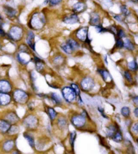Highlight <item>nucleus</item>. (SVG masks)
Segmentation results:
<instances>
[{
  "label": "nucleus",
  "mask_w": 138,
  "mask_h": 154,
  "mask_svg": "<svg viewBox=\"0 0 138 154\" xmlns=\"http://www.w3.org/2000/svg\"><path fill=\"white\" fill-rule=\"evenodd\" d=\"M46 17L42 12H35L33 14L28 22L30 28L34 30H40L46 24Z\"/></svg>",
  "instance_id": "obj_1"
},
{
  "label": "nucleus",
  "mask_w": 138,
  "mask_h": 154,
  "mask_svg": "<svg viewBox=\"0 0 138 154\" xmlns=\"http://www.w3.org/2000/svg\"><path fill=\"white\" fill-rule=\"evenodd\" d=\"M61 92L64 99L67 103H73L77 100V95L71 86H65Z\"/></svg>",
  "instance_id": "obj_2"
},
{
  "label": "nucleus",
  "mask_w": 138,
  "mask_h": 154,
  "mask_svg": "<svg viewBox=\"0 0 138 154\" xmlns=\"http://www.w3.org/2000/svg\"><path fill=\"white\" fill-rule=\"evenodd\" d=\"M12 98L16 103L23 105L28 102L29 99V95L25 91L20 90V89H16L13 92Z\"/></svg>",
  "instance_id": "obj_3"
},
{
  "label": "nucleus",
  "mask_w": 138,
  "mask_h": 154,
  "mask_svg": "<svg viewBox=\"0 0 138 154\" xmlns=\"http://www.w3.org/2000/svg\"><path fill=\"white\" fill-rule=\"evenodd\" d=\"M8 36L12 40L18 42L22 39L23 36V30L20 26H13L9 29L8 33Z\"/></svg>",
  "instance_id": "obj_4"
},
{
  "label": "nucleus",
  "mask_w": 138,
  "mask_h": 154,
  "mask_svg": "<svg viewBox=\"0 0 138 154\" xmlns=\"http://www.w3.org/2000/svg\"><path fill=\"white\" fill-rule=\"evenodd\" d=\"M95 81L92 77H85L81 81V88L84 92H90L95 86Z\"/></svg>",
  "instance_id": "obj_5"
},
{
  "label": "nucleus",
  "mask_w": 138,
  "mask_h": 154,
  "mask_svg": "<svg viewBox=\"0 0 138 154\" xmlns=\"http://www.w3.org/2000/svg\"><path fill=\"white\" fill-rule=\"evenodd\" d=\"M23 124L28 129H34L36 128L38 125L37 117L33 114L28 115L24 119Z\"/></svg>",
  "instance_id": "obj_6"
},
{
  "label": "nucleus",
  "mask_w": 138,
  "mask_h": 154,
  "mask_svg": "<svg viewBox=\"0 0 138 154\" xmlns=\"http://www.w3.org/2000/svg\"><path fill=\"white\" fill-rule=\"evenodd\" d=\"M86 119L87 117L83 116L82 114H77L74 115L71 117L70 122L75 128H81L85 126L86 124Z\"/></svg>",
  "instance_id": "obj_7"
},
{
  "label": "nucleus",
  "mask_w": 138,
  "mask_h": 154,
  "mask_svg": "<svg viewBox=\"0 0 138 154\" xmlns=\"http://www.w3.org/2000/svg\"><path fill=\"white\" fill-rule=\"evenodd\" d=\"M88 29L87 26H81L76 31L75 36L76 38L80 42H87L89 41L88 39Z\"/></svg>",
  "instance_id": "obj_8"
},
{
  "label": "nucleus",
  "mask_w": 138,
  "mask_h": 154,
  "mask_svg": "<svg viewBox=\"0 0 138 154\" xmlns=\"http://www.w3.org/2000/svg\"><path fill=\"white\" fill-rule=\"evenodd\" d=\"M12 90V86L7 79H0V92L9 93Z\"/></svg>",
  "instance_id": "obj_9"
},
{
  "label": "nucleus",
  "mask_w": 138,
  "mask_h": 154,
  "mask_svg": "<svg viewBox=\"0 0 138 154\" xmlns=\"http://www.w3.org/2000/svg\"><path fill=\"white\" fill-rule=\"evenodd\" d=\"M63 22L68 25H74L79 23V18L77 14L73 13L65 16L63 18Z\"/></svg>",
  "instance_id": "obj_10"
},
{
  "label": "nucleus",
  "mask_w": 138,
  "mask_h": 154,
  "mask_svg": "<svg viewBox=\"0 0 138 154\" xmlns=\"http://www.w3.org/2000/svg\"><path fill=\"white\" fill-rule=\"evenodd\" d=\"M4 119L6 120V121H8L12 125L16 124L17 122H19V117L18 115L14 111H9L8 114H6L5 115Z\"/></svg>",
  "instance_id": "obj_11"
},
{
  "label": "nucleus",
  "mask_w": 138,
  "mask_h": 154,
  "mask_svg": "<svg viewBox=\"0 0 138 154\" xmlns=\"http://www.w3.org/2000/svg\"><path fill=\"white\" fill-rule=\"evenodd\" d=\"M16 58H17L18 61L22 65H27L28 62L30 61V56L28 52H20L16 55Z\"/></svg>",
  "instance_id": "obj_12"
},
{
  "label": "nucleus",
  "mask_w": 138,
  "mask_h": 154,
  "mask_svg": "<svg viewBox=\"0 0 138 154\" xmlns=\"http://www.w3.org/2000/svg\"><path fill=\"white\" fill-rule=\"evenodd\" d=\"M12 97L9 93L0 92V106H7L10 104Z\"/></svg>",
  "instance_id": "obj_13"
},
{
  "label": "nucleus",
  "mask_w": 138,
  "mask_h": 154,
  "mask_svg": "<svg viewBox=\"0 0 138 154\" xmlns=\"http://www.w3.org/2000/svg\"><path fill=\"white\" fill-rule=\"evenodd\" d=\"M27 44L28 46L33 51H35V35L32 31H28L27 35Z\"/></svg>",
  "instance_id": "obj_14"
},
{
  "label": "nucleus",
  "mask_w": 138,
  "mask_h": 154,
  "mask_svg": "<svg viewBox=\"0 0 138 154\" xmlns=\"http://www.w3.org/2000/svg\"><path fill=\"white\" fill-rule=\"evenodd\" d=\"M87 6L85 3L83 1H78L77 3L75 4L73 6V11L74 13L78 14V13H82L86 10Z\"/></svg>",
  "instance_id": "obj_15"
},
{
  "label": "nucleus",
  "mask_w": 138,
  "mask_h": 154,
  "mask_svg": "<svg viewBox=\"0 0 138 154\" xmlns=\"http://www.w3.org/2000/svg\"><path fill=\"white\" fill-rule=\"evenodd\" d=\"M100 16L97 12H92L90 14V18H89V24L92 26H97L100 25H101L100 23Z\"/></svg>",
  "instance_id": "obj_16"
},
{
  "label": "nucleus",
  "mask_w": 138,
  "mask_h": 154,
  "mask_svg": "<svg viewBox=\"0 0 138 154\" xmlns=\"http://www.w3.org/2000/svg\"><path fill=\"white\" fill-rule=\"evenodd\" d=\"M12 126L8 121L5 119H0V133L7 134Z\"/></svg>",
  "instance_id": "obj_17"
},
{
  "label": "nucleus",
  "mask_w": 138,
  "mask_h": 154,
  "mask_svg": "<svg viewBox=\"0 0 138 154\" xmlns=\"http://www.w3.org/2000/svg\"><path fill=\"white\" fill-rule=\"evenodd\" d=\"M14 146H15L14 141L12 140V139H9V140H7L4 142L3 145H2V148H3V150L5 152L8 153L13 150Z\"/></svg>",
  "instance_id": "obj_18"
},
{
  "label": "nucleus",
  "mask_w": 138,
  "mask_h": 154,
  "mask_svg": "<svg viewBox=\"0 0 138 154\" xmlns=\"http://www.w3.org/2000/svg\"><path fill=\"white\" fill-rule=\"evenodd\" d=\"M4 9L5 11V13H6V15L8 16V17L14 18L16 16V11L14 8H12V7L8 6H5L4 7Z\"/></svg>",
  "instance_id": "obj_19"
},
{
  "label": "nucleus",
  "mask_w": 138,
  "mask_h": 154,
  "mask_svg": "<svg viewBox=\"0 0 138 154\" xmlns=\"http://www.w3.org/2000/svg\"><path fill=\"white\" fill-rule=\"evenodd\" d=\"M99 72L100 73L102 79H103L106 82H110V81H112L113 78H112L110 74L109 73V72L106 70V69H101V70L99 71Z\"/></svg>",
  "instance_id": "obj_20"
},
{
  "label": "nucleus",
  "mask_w": 138,
  "mask_h": 154,
  "mask_svg": "<svg viewBox=\"0 0 138 154\" xmlns=\"http://www.w3.org/2000/svg\"><path fill=\"white\" fill-rule=\"evenodd\" d=\"M68 43L69 45L72 48L73 51L78 50L80 48V45L77 40L75 39H72V38H68V39L66 41Z\"/></svg>",
  "instance_id": "obj_21"
},
{
  "label": "nucleus",
  "mask_w": 138,
  "mask_h": 154,
  "mask_svg": "<svg viewBox=\"0 0 138 154\" xmlns=\"http://www.w3.org/2000/svg\"><path fill=\"white\" fill-rule=\"evenodd\" d=\"M123 43H124L123 48H125V49L129 50V51H133V50H135V45L131 42V40L128 39V38H126L123 40Z\"/></svg>",
  "instance_id": "obj_22"
},
{
  "label": "nucleus",
  "mask_w": 138,
  "mask_h": 154,
  "mask_svg": "<svg viewBox=\"0 0 138 154\" xmlns=\"http://www.w3.org/2000/svg\"><path fill=\"white\" fill-rule=\"evenodd\" d=\"M118 128L116 126L113 124H111L110 126H108L107 128V131H106V133L107 135H108L109 137L110 138H113V136L115 135V134L116 132V131H118Z\"/></svg>",
  "instance_id": "obj_23"
},
{
  "label": "nucleus",
  "mask_w": 138,
  "mask_h": 154,
  "mask_svg": "<svg viewBox=\"0 0 138 154\" xmlns=\"http://www.w3.org/2000/svg\"><path fill=\"white\" fill-rule=\"evenodd\" d=\"M50 98L52 101L54 102V104L60 105L62 103V98L60 97V95H58L55 92H52L50 94Z\"/></svg>",
  "instance_id": "obj_24"
},
{
  "label": "nucleus",
  "mask_w": 138,
  "mask_h": 154,
  "mask_svg": "<svg viewBox=\"0 0 138 154\" xmlns=\"http://www.w3.org/2000/svg\"><path fill=\"white\" fill-rule=\"evenodd\" d=\"M60 47H61V49L68 54H71L74 52L73 50L72 49V48L69 45V44L66 42L62 43V44L60 45Z\"/></svg>",
  "instance_id": "obj_25"
},
{
  "label": "nucleus",
  "mask_w": 138,
  "mask_h": 154,
  "mask_svg": "<svg viewBox=\"0 0 138 154\" xmlns=\"http://www.w3.org/2000/svg\"><path fill=\"white\" fill-rule=\"evenodd\" d=\"M57 123H58V126L59 128L60 129L65 130L66 127L68 126V123H67V120H66L65 118L64 117H59L58 119V121H57Z\"/></svg>",
  "instance_id": "obj_26"
},
{
  "label": "nucleus",
  "mask_w": 138,
  "mask_h": 154,
  "mask_svg": "<svg viewBox=\"0 0 138 154\" xmlns=\"http://www.w3.org/2000/svg\"><path fill=\"white\" fill-rule=\"evenodd\" d=\"M64 61H65V59L64 57L62 56V55L59 54L57 55L53 59V63L57 66L62 65L64 63Z\"/></svg>",
  "instance_id": "obj_27"
},
{
  "label": "nucleus",
  "mask_w": 138,
  "mask_h": 154,
  "mask_svg": "<svg viewBox=\"0 0 138 154\" xmlns=\"http://www.w3.org/2000/svg\"><path fill=\"white\" fill-rule=\"evenodd\" d=\"M24 137H25V139L27 141L28 143L29 144V145L31 147H34L35 140H34V138H33V136L32 135H31L30 134L27 133V132H25V133H24Z\"/></svg>",
  "instance_id": "obj_28"
},
{
  "label": "nucleus",
  "mask_w": 138,
  "mask_h": 154,
  "mask_svg": "<svg viewBox=\"0 0 138 154\" xmlns=\"http://www.w3.org/2000/svg\"><path fill=\"white\" fill-rule=\"evenodd\" d=\"M47 113L48 114V115L49 118L52 121H54L56 119L57 116V112L55 111V109L52 107H47Z\"/></svg>",
  "instance_id": "obj_29"
},
{
  "label": "nucleus",
  "mask_w": 138,
  "mask_h": 154,
  "mask_svg": "<svg viewBox=\"0 0 138 154\" xmlns=\"http://www.w3.org/2000/svg\"><path fill=\"white\" fill-rule=\"evenodd\" d=\"M112 139L115 142H116V143H121V141H123V134L121 133L120 130H118V131H116V132L115 134V135L113 136V138H112Z\"/></svg>",
  "instance_id": "obj_30"
},
{
  "label": "nucleus",
  "mask_w": 138,
  "mask_h": 154,
  "mask_svg": "<svg viewBox=\"0 0 138 154\" xmlns=\"http://www.w3.org/2000/svg\"><path fill=\"white\" fill-rule=\"evenodd\" d=\"M128 68L131 71H136L138 70V64L135 60H134V61H131L128 63Z\"/></svg>",
  "instance_id": "obj_31"
},
{
  "label": "nucleus",
  "mask_w": 138,
  "mask_h": 154,
  "mask_svg": "<svg viewBox=\"0 0 138 154\" xmlns=\"http://www.w3.org/2000/svg\"><path fill=\"white\" fill-rule=\"evenodd\" d=\"M121 115H122L123 117H129L130 116V114H131V111H130L129 107H122L121 110Z\"/></svg>",
  "instance_id": "obj_32"
},
{
  "label": "nucleus",
  "mask_w": 138,
  "mask_h": 154,
  "mask_svg": "<svg viewBox=\"0 0 138 154\" xmlns=\"http://www.w3.org/2000/svg\"><path fill=\"white\" fill-rule=\"evenodd\" d=\"M18 131V127L16 126V124L12 125L10 128H9V131L8 132V133L9 135H13V134H15L16 132Z\"/></svg>",
  "instance_id": "obj_33"
},
{
  "label": "nucleus",
  "mask_w": 138,
  "mask_h": 154,
  "mask_svg": "<svg viewBox=\"0 0 138 154\" xmlns=\"http://www.w3.org/2000/svg\"><path fill=\"white\" fill-rule=\"evenodd\" d=\"M70 86L73 88V90H75V93L77 94V97H81V88L79 86H78L77 84H72Z\"/></svg>",
  "instance_id": "obj_34"
},
{
  "label": "nucleus",
  "mask_w": 138,
  "mask_h": 154,
  "mask_svg": "<svg viewBox=\"0 0 138 154\" xmlns=\"http://www.w3.org/2000/svg\"><path fill=\"white\" fill-rule=\"evenodd\" d=\"M76 132H72L70 133V135H69V141H70V145L73 147L74 143H75V139H76Z\"/></svg>",
  "instance_id": "obj_35"
},
{
  "label": "nucleus",
  "mask_w": 138,
  "mask_h": 154,
  "mask_svg": "<svg viewBox=\"0 0 138 154\" xmlns=\"http://www.w3.org/2000/svg\"><path fill=\"white\" fill-rule=\"evenodd\" d=\"M131 131L135 135H138V122H136L134 124H133L131 128Z\"/></svg>",
  "instance_id": "obj_36"
},
{
  "label": "nucleus",
  "mask_w": 138,
  "mask_h": 154,
  "mask_svg": "<svg viewBox=\"0 0 138 154\" xmlns=\"http://www.w3.org/2000/svg\"><path fill=\"white\" fill-rule=\"evenodd\" d=\"M124 77H125L126 80H127V81H129V82H131V81H133L132 75L129 71H125L124 72Z\"/></svg>",
  "instance_id": "obj_37"
},
{
  "label": "nucleus",
  "mask_w": 138,
  "mask_h": 154,
  "mask_svg": "<svg viewBox=\"0 0 138 154\" xmlns=\"http://www.w3.org/2000/svg\"><path fill=\"white\" fill-rule=\"evenodd\" d=\"M121 11L123 15L125 16H127L129 14V11L128 10L127 7L125 6V5H123V6H121Z\"/></svg>",
  "instance_id": "obj_38"
},
{
  "label": "nucleus",
  "mask_w": 138,
  "mask_h": 154,
  "mask_svg": "<svg viewBox=\"0 0 138 154\" xmlns=\"http://www.w3.org/2000/svg\"><path fill=\"white\" fill-rule=\"evenodd\" d=\"M123 46H124L123 40L122 39H120V38H118V40H116V47L118 49H121L123 48Z\"/></svg>",
  "instance_id": "obj_39"
},
{
  "label": "nucleus",
  "mask_w": 138,
  "mask_h": 154,
  "mask_svg": "<svg viewBox=\"0 0 138 154\" xmlns=\"http://www.w3.org/2000/svg\"><path fill=\"white\" fill-rule=\"evenodd\" d=\"M117 36L118 38H120V39H122V38L125 37V31L122 29H120L117 30Z\"/></svg>",
  "instance_id": "obj_40"
},
{
  "label": "nucleus",
  "mask_w": 138,
  "mask_h": 154,
  "mask_svg": "<svg viewBox=\"0 0 138 154\" xmlns=\"http://www.w3.org/2000/svg\"><path fill=\"white\" fill-rule=\"evenodd\" d=\"M62 1V0H49V5L51 6H57V5L60 4Z\"/></svg>",
  "instance_id": "obj_41"
},
{
  "label": "nucleus",
  "mask_w": 138,
  "mask_h": 154,
  "mask_svg": "<svg viewBox=\"0 0 138 154\" xmlns=\"http://www.w3.org/2000/svg\"><path fill=\"white\" fill-rule=\"evenodd\" d=\"M114 18H115V20H116L117 21H118V22H121L123 20V17L121 15H115V16H114Z\"/></svg>",
  "instance_id": "obj_42"
},
{
  "label": "nucleus",
  "mask_w": 138,
  "mask_h": 154,
  "mask_svg": "<svg viewBox=\"0 0 138 154\" xmlns=\"http://www.w3.org/2000/svg\"><path fill=\"white\" fill-rule=\"evenodd\" d=\"M132 100H133V102H134V104L138 107V96H135V97L133 98Z\"/></svg>",
  "instance_id": "obj_43"
},
{
  "label": "nucleus",
  "mask_w": 138,
  "mask_h": 154,
  "mask_svg": "<svg viewBox=\"0 0 138 154\" xmlns=\"http://www.w3.org/2000/svg\"><path fill=\"white\" fill-rule=\"evenodd\" d=\"M0 35H1V37H4V36L6 35V32H5L4 30L2 29L1 25H0Z\"/></svg>",
  "instance_id": "obj_44"
},
{
  "label": "nucleus",
  "mask_w": 138,
  "mask_h": 154,
  "mask_svg": "<svg viewBox=\"0 0 138 154\" xmlns=\"http://www.w3.org/2000/svg\"><path fill=\"white\" fill-rule=\"evenodd\" d=\"M134 115L136 117H138V107H137L134 111Z\"/></svg>",
  "instance_id": "obj_45"
},
{
  "label": "nucleus",
  "mask_w": 138,
  "mask_h": 154,
  "mask_svg": "<svg viewBox=\"0 0 138 154\" xmlns=\"http://www.w3.org/2000/svg\"><path fill=\"white\" fill-rule=\"evenodd\" d=\"M12 154H20V153H19V151H13Z\"/></svg>",
  "instance_id": "obj_46"
},
{
  "label": "nucleus",
  "mask_w": 138,
  "mask_h": 154,
  "mask_svg": "<svg viewBox=\"0 0 138 154\" xmlns=\"http://www.w3.org/2000/svg\"><path fill=\"white\" fill-rule=\"evenodd\" d=\"M131 1L134 3H138V0H131Z\"/></svg>",
  "instance_id": "obj_47"
},
{
  "label": "nucleus",
  "mask_w": 138,
  "mask_h": 154,
  "mask_svg": "<svg viewBox=\"0 0 138 154\" xmlns=\"http://www.w3.org/2000/svg\"><path fill=\"white\" fill-rule=\"evenodd\" d=\"M0 20H2V17L1 16H0Z\"/></svg>",
  "instance_id": "obj_48"
},
{
  "label": "nucleus",
  "mask_w": 138,
  "mask_h": 154,
  "mask_svg": "<svg viewBox=\"0 0 138 154\" xmlns=\"http://www.w3.org/2000/svg\"><path fill=\"white\" fill-rule=\"evenodd\" d=\"M137 144H138V137H137Z\"/></svg>",
  "instance_id": "obj_49"
}]
</instances>
